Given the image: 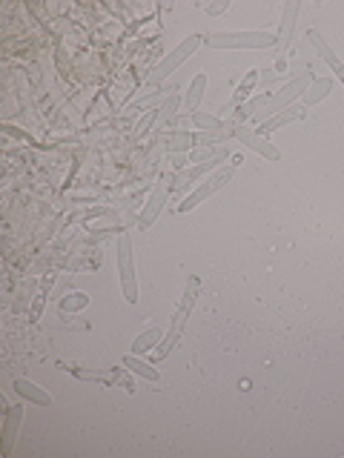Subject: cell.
I'll use <instances>...</instances> for the list:
<instances>
[{
    "label": "cell",
    "mask_w": 344,
    "mask_h": 458,
    "mask_svg": "<svg viewBox=\"0 0 344 458\" xmlns=\"http://www.w3.org/2000/svg\"><path fill=\"white\" fill-rule=\"evenodd\" d=\"M299 9H301L299 0H290V3H284V12H282V32H278V38H275V49H278V52H287V46H290V40H293V29H296Z\"/></svg>",
    "instance_id": "cell-11"
},
{
    "label": "cell",
    "mask_w": 344,
    "mask_h": 458,
    "mask_svg": "<svg viewBox=\"0 0 344 458\" xmlns=\"http://www.w3.org/2000/svg\"><path fill=\"white\" fill-rule=\"evenodd\" d=\"M118 269H121V289L126 304H138V275L133 267V238H129V232L118 235Z\"/></svg>",
    "instance_id": "cell-5"
},
{
    "label": "cell",
    "mask_w": 344,
    "mask_h": 458,
    "mask_svg": "<svg viewBox=\"0 0 344 458\" xmlns=\"http://www.w3.org/2000/svg\"><path fill=\"white\" fill-rule=\"evenodd\" d=\"M112 372H115V384H121V387H124L126 392H135V389H138V387H135V381H133V378H129V372H126V370H121V367H115Z\"/></svg>",
    "instance_id": "cell-29"
},
{
    "label": "cell",
    "mask_w": 344,
    "mask_h": 458,
    "mask_svg": "<svg viewBox=\"0 0 344 458\" xmlns=\"http://www.w3.org/2000/svg\"><path fill=\"white\" fill-rule=\"evenodd\" d=\"M330 89H333V80L330 77H316L313 84H310V89L304 92V106H313V104L324 101V97L330 95Z\"/></svg>",
    "instance_id": "cell-19"
},
{
    "label": "cell",
    "mask_w": 344,
    "mask_h": 458,
    "mask_svg": "<svg viewBox=\"0 0 344 458\" xmlns=\"http://www.w3.org/2000/svg\"><path fill=\"white\" fill-rule=\"evenodd\" d=\"M161 95H163V89H161V92H152V95H146V97H141V101H138V104H133V106H126V109H124V118H121L118 123H121V126H126V123L133 121V118H135V114H138L141 109H146V106L158 104V101H161Z\"/></svg>",
    "instance_id": "cell-22"
},
{
    "label": "cell",
    "mask_w": 344,
    "mask_h": 458,
    "mask_svg": "<svg viewBox=\"0 0 344 458\" xmlns=\"http://www.w3.org/2000/svg\"><path fill=\"white\" fill-rule=\"evenodd\" d=\"M121 232H124V229H98V232H92V235L84 238V247H92V243L104 241V238H109V235H121Z\"/></svg>",
    "instance_id": "cell-30"
},
{
    "label": "cell",
    "mask_w": 344,
    "mask_h": 458,
    "mask_svg": "<svg viewBox=\"0 0 344 458\" xmlns=\"http://www.w3.org/2000/svg\"><path fill=\"white\" fill-rule=\"evenodd\" d=\"M209 49H270L275 35L270 32H212L204 38Z\"/></svg>",
    "instance_id": "cell-2"
},
{
    "label": "cell",
    "mask_w": 344,
    "mask_h": 458,
    "mask_svg": "<svg viewBox=\"0 0 344 458\" xmlns=\"http://www.w3.org/2000/svg\"><path fill=\"white\" fill-rule=\"evenodd\" d=\"M192 121L198 123V126L204 129V132H218V129L227 126L221 118H216V114H204V112H195V114H192Z\"/></svg>",
    "instance_id": "cell-25"
},
{
    "label": "cell",
    "mask_w": 344,
    "mask_h": 458,
    "mask_svg": "<svg viewBox=\"0 0 344 458\" xmlns=\"http://www.w3.org/2000/svg\"><path fill=\"white\" fill-rule=\"evenodd\" d=\"M307 40H310V43H313V46H316V52L321 55V60H324V63H327V67H330V69H333V75H336V77L341 80V84H344V63L339 60V55L333 52V49H330V46H327V40H324V38L319 35V32H316V29H310V32H307Z\"/></svg>",
    "instance_id": "cell-12"
},
{
    "label": "cell",
    "mask_w": 344,
    "mask_h": 458,
    "mask_svg": "<svg viewBox=\"0 0 344 458\" xmlns=\"http://www.w3.org/2000/svg\"><path fill=\"white\" fill-rule=\"evenodd\" d=\"M255 80H258V72L255 69H250L247 75H244V80L238 84V89H236V95H233V101H229L227 106H224V112L221 114H227V112H238V104H244L250 97V92H253V86H255Z\"/></svg>",
    "instance_id": "cell-16"
},
{
    "label": "cell",
    "mask_w": 344,
    "mask_h": 458,
    "mask_svg": "<svg viewBox=\"0 0 344 458\" xmlns=\"http://www.w3.org/2000/svg\"><path fill=\"white\" fill-rule=\"evenodd\" d=\"M201 43H204L201 35H190L181 46H175V52H170L161 63H155V69L150 72V77H146V86H158L161 80H167V77H170V75H172V72L190 58V55H195V49H198Z\"/></svg>",
    "instance_id": "cell-4"
},
{
    "label": "cell",
    "mask_w": 344,
    "mask_h": 458,
    "mask_svg": "<svg viewBox=\"0 0 344 458\" xmlns=\"http://www.w3.org/2000/svg\"><path fill=\"white\" fill-rule=\"evenodd\" d=\"M163 338V333L161 330H146L144 335H138L135 338V344H133V352L135 355H141V352H150V350H155V344Z\"/></svg>",
    "instance_id": "cell-23"
},
{
    "label": "cell",
    "mask_w": 344,
    "mask_h": 458,
    "mask_svg": "<svg viewBox=\"0 0 344 458\" xmlns=\"http://www.w3.org/2000/svg\"><path fill=\"white\" fill-rule=\"evenodd\" d=\"M313 72H310V69H304L299 77H293L290 80V84L282 89V92H278V95H273V101L267 104V109H261L258 114H255V121H261V123H264V121H270L273 118V114H278V112H284V109H290L293 106V101H296V97L299 95H304L307 89H310V84H313Z\"/></svg>",
    "instance_id": "cell-3"
},
{
    "label": "cell",
    "mask_w": 344,
    "mask_h": 458,
    "mask_svg": "<svg viewBox=\"0 0 344 458\" xmlns=\"http://www.w3.org/2000/svg\"><path fill=\"white\" fill-rule=\"evenodd\" d=\"M204 158H207V160H212V149H209V146H207V149H204V146H201V149H195V152H190V160H201V163H204Z\"/></svg>",
    "instance_id": "cell-34"
},
{
    "label": "cell",
    "mask_w": 344,
    "mask_h": 458,
    "mask_svg": "<svg viewBox=\"0 0 344 458\" xmlns=\"http://www.w3.org/2000/svg\"><path fill=\"white\" fill-rule=\"evenodd\" d=\"M293 121H304V106H290V109H284V112L273 114V118L261 123L255 132H258V135H270V132H275V129H282V126H287V123H293Z\"/></svg>",
    "instance_id": "cell-13"
},
{
    "label": "cell",
    "mask_w": 344,
    "mask_h": 458,
    "mask_svg": "<svg viewBox=\"0 0 344 458\" xmlns=\"http://www.w3.org/2000/svg\"><path fill=\"white\" fill-rule=\"evenodd\" d=\"M75 378L80 381H98V384H115V372H104V370H87V367H67Z\"/></svg>",
    "instance_id": "cell-20"
},
{
    "label": "cell",
    "mask_w": 344,
    "mask_h": 458,
    "mask_svg": "<svg viewBox=\"0 0 344 458\" xmlns=\"http://www.w3.org/2000/svg\"><path fill=\"white\" fill-rule=\"evenodd\" d=\"M43 304H46V292H38V296H35V304H32V313H29V321H32V324H38V321H41Z\"/></svg>",
    "instance_id": "cell-31"
},
{
    "label": "cell",
    "mask_w": 344,
    "mask_h": 458,
    "mask_svg": "<svg viewBox=\"0 0 344 458\" xmlns=\"http://www.w3.org/2000/svg\"><path fill=\"white\" fill-rule=\"evenodd\" d=\"M35 287H38V281L35 278H29V281H23V289H21V296H18V301H14V309H26V304H29V296L35 292Z\"/></svg>",
    "instance_id": "cell-28"
},
{
    "label": "cell",
    "mask_w": 344,
    "mask_h": 458,
    "mask_svg": "<svg viewBox=\"0 0 344 458\" xmlns=\"http://www.w3.org/2000/svg\"><path fill=\"white\" fill-rule=\"evenodd\" d=\"M158 121V109H150V112H146L144 114V118H141V123L133 129V135H129V138H133V141H141V138H146V132H150V129H152V123Z\"/></svg>",
    "instance_id": "cell-27"
},
{
    "label": "cell",
    "mask_w": 344,
    "mask_h": 458,
    "mask_svg": "<svg viewBox=\"0 0 344 458\" xmlns=\"http://www.w3.org/2000/svg\"><path fill=\"white\" fill-rule=\"evenodd\" d=\"M192 132H187V129H175L172 132V138H170V143H167V152H172V155H184L187 149H192Z\"/></svg>",
    "instance_id": "cell-21"
},
{
    "label": "cell",
    "mask_w": 344,
    "mask_h": 458,
    "mask_svg": "<svg viewBox=\"0 0 344 458\" xmlns=\"http://www.w3.org/2000/svg\"><path fill=\"white\" fill-rule=\"evenodd\" d=\"M172 189H175L172 178H170V175H161L158 184H155V189H152V195H150V201H146V206L138 212V229H150V226H152V221L161 215V209H163V204H167V198H170Z\"/></svg>",
    "instance_id": "cell-6"
},
{
    "label": "cell",
    "mask_w": 344,
    "mask_h": 458,
    "mask_svg": "<svg viewBox=\"0 0 344 458\" xmlns=\"http://www.w3.org/2000/svg\"><path fill=\"white\" fill-rule=\"evenodd\" d=\"M233 138H238L244 146H250L253 152H258L261 158H267V160H278V158H282V152H278L270 141H264V138L255 132V129L244 126V123H236V121H233Z\"/></svg>",
    "instance_id": "cell-8"
},
{
    "label": "cell",
    "mask_w": 344,
    "mask_h": 458,
    "mask_svg": "<svg viewBox=\"0 0 344 458\" xmlns=\"http://www.w3.org/2000/svg\"><path fill=\"white\" fill-rule=\"evenodd\" d=\"M58 267H60V269H69V272H80V269H98V267H101V252L89 255V252H84V250H80V252H78V258H60V261H58Z\"/></svg>",
    "instance_id": "cell-15"
},
{
    "label": "cell",
    "mask_w": 344,
    "mask_h": 458,
    "mask_svg": "<svg viewBox=\"0 0 344 458\" xmlns=\"http://www.w3.org/2000/svg\"><path fill=\"white\" fill-rule=\"evenodd\" d=\"M178 104H181V95H178V89L163 101V106L158 109V121H161V126H167L172 118H175V109H178Z\"/></svg>",
    "instance_id": "cell-24"
},
{
    "label": "cell",
    "mask_w": 344,
    "mask_h": 458,
    "mask_svg": "<svg viewBox=\"0 0 344 458\" xmlns=\"http://www.w3.org/2000/svg\"><path fill=\"white\" fill-rule=\"evenodd\" d=\"M12 389L18 392L21 398H26V401H32V404H38V407H49V404H52V396H49L46 389H41L38 384H32V381H26V378H14Z\"/></svg>",
    "instance_id": "cell-14"
},
{
    "label": "cell",
    "mask_w": 344,
    "mask_h": 458,
    "mask_svg": "<svg viewBox=\"0 0 344 458\" xmlns=\"http://www.w3.org/2000/svg\"><path fill=\"white\" fill-rule=\"evenodd\" d=\"M221 160H233V155H229V149H221L212 160H204V163H198V167H190V169H181L178 172V178H175V189L178 192H184V189H190V186H195V181H201V178L209 172V169H216Z\"/></svg>",
    "instance_id": "cell-9"
},
{
    "label": "cell",
    "mask_w": 344,
    "mask_h": 458,
    "mask_svg": "<svg viewBox=\"0 0 344 458\" xmlns=\"http://www.w3.org/2000/svg\"><path fill=\"white\" fill-rule=\"evenodd\" d=\"M204 9H207V14H221L224 9H229V0H218V3H209Z\"/></svg>",
    "instance_id": "cell-35"
},
{
    "label": "cell",
    "mask_w": 344,
    "mask_h": 458,
    "mask_svg": "<svg viewBox=\"0 0 344 458\" xmlns=\"http://www.w3.org/2000/svg\"><path fill=\"white\" fill-rule=\"evenodd\" d=\"M198 292H201V278L198 275H190L187 278V287H184V296H181V304H178L175 309V315H172V324H170V330L163 333L161 344L155 347V361H163L172 350H175V344L181 341V333H184V324L192 313V306H195V298H198Z\"/></svg>",
    "instance_id": "cell-1"
},
{
    "label": "cell",
    "mask_w": 344,
    "mask_h": 458,
    "mask_svg": "<svg viewBox=\"0 0 344 458\" xmlns=\"http://www.w3.org/2000/svg\"><path fill=\"white\" fill-rule=\"evenodd\" d=\"M204 92H207V75L201 72V75L192 77V84H190V89H187V97H184V106H187L190 114H195V109H198Z\"/></svg>",
    "instance_id": "cell-18"
},
{
    "label": "cell",
    "mask_w": 344,
    "mask_h": 458,
    "mask_svg": "<svg viewBox=\"0 0 344 458\" xmlns=\"http://www.w3.org/2000/svg\"><path fill=\"white\" fill-rule=\"evenodd\" d=\"M187 163H190L187 155H175V158H172V169H175V172H181V169L187 167Z\"/></svg>",
    "instance_id": "cell-36"
},
{
    "label": "cell",
    "mask_w": 344,
    "mask_h": 458,
    "mask_svg": "<svg viewBox=\"0 0 344 458\" xmlns=\"http://www.w3.org/2000/svg\"><path fill=\"white\" fill-rule=\"evenodd\" d=\"M163 52V40H158L155 46H152V52H150V58H146V67L150 69H155V60H158V55Z\"/></svg>",
    "instance_id": "cell-33"
},
{
    "label": "cell",
    "mask_w": 344,
    "mask_h": 458,
    "mask_svg": "<svg viewBox=\"0 0 344 458\" xmlns=\"http://www.w3.org/2000/svg\"><path fill=\"white\" fill-rule=\"evenodd\" d=\"M124 367L129 370V372H135V375H141V378H146V381H152V384H158L161 381V372L152 367V364H146V361H141V358L133 352V355H126L124 358Z\"/></svg>",
    "instance_id": "cell-17"
},
{
    "label": "cell",
    "mask_w": 344,
    "mask_h": 458,
    "mask_svg": "<svg viewBox=\"0 0 344 458\" xmlns=\"http://www.w3.org/2000/svg\"><path fill=\"white\" fill-rule=\"evenodd\" d=\"M87 304H89L87 292H69V296L60 301V309H63V313H75V309H84Z\"/></svg>",
    "instance_id": "cell-26"
},
{
    "label": "cell",
    "mask_w": 344,
    "mask_h": 458,
    "mask_svg": "<svg viewBox=\"0 0 344 458\" xmlns=\"http://www.w3.org/2000/svg\"><path fill=\"white\" fill-rule=\"evenodd\" d=\"M3 132H6V135H14V138H21V141L35 143V141H32V135H29V132H23V129H14L12 123H3Z\"/></svg>",
    "instance_id": "cell-32"
},
{
    "label": "cell",
    "mask_w": 344,
    "mask_h": 458,
    "mask_svg": "<svg viewBox=\"0 0 344 458\" xmlns=\"http://www.w3.org/2000/svg\"><path fill=\"white\" fill-rule=\"evenodd\" d=\"M233 172H236V167H233V163H229V167H221L216 175H209L207 181H204L198 189H195V192L190 195V198H184V201H181V206H178V212H181V215H184V212H192V209L198 206V204H204V201L209 198L212 192H218V189H221V186L229 181V178H233Z\"/></svg>",
    "instance_id": "cell-7"
},
{
    "label": "cell",
    "mask_w": 344,
    "mask_h": 458,
    "mask_svg": "<svg viewBox=\"0 0 344 458\" xmlns=\"http://www.w3.org/2000/svg\"><path fill=\"white\" fill-rule=\"evenodd\" d=\"M23 415H26V407L23 404L6 407V418H3V455H12L14 441H18V430H21V424H23Z\"/></svg>",
    "instance_id": "cell-10"
},
{
    "label": "cell",
    "mask_w": 344,
    "mask_h": 458,
    "mask_svg": "<svg viewBox=\"0 0 344 458\" xmlns=\"http://www.w3.org/2000/svg\"><path fill=\"white\" fill-rule=\"evenodd\" d=\"M52 284H55V278H52V275L41 278V292H46V296H49V289H52Z\"/></svg>",
    "instance_id": "cell-37"
}]
</instances>
